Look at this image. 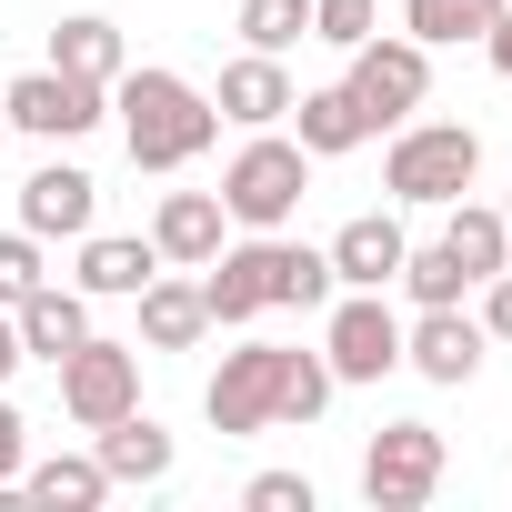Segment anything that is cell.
Returning <instances> with one entry per match:
<instances>
[{
	"label": "cell",
	"mask_w": 512,
	"mask_h": 512,
	"mask_svg": "<svg viewBox=\"0 0 512 512\" xmlns=\"http://www.w3.org/2000/svg\"><path fill=\"white\" fill-rule=\"evenodd\" d=\"M332 362L322 352H292V342H241L221 352V372L201 382V422L221 442H251V432H272V422H322L332 412Z\"/></svg>",
	"instance_id": "obj_1"
},
{
	"label": "cell",
	"mask_w": 512,
	"mask_h": 512,
	"mask_svg": "<svg viewBox=\"0 0 512 512\" xmlns=\"http://www.w3.org/2000/svg\"><path fill=\"white\" fill-rule=\"evenodd\" d=\"M111 121H121L131 171H191V161L221 141L211 91H201V81H181V71H161V61H141V71H121V81H111Z\"/></svg>",
	"instance_id": "obj_2"
},
{
	"label": "cell",
	"mask_w": 512,
	"mask_h": 512,
	"mask_svg": "<svg viewBox=\"0 0 512 512\" xmlns=\"http://www.w3.org/2000/svg\"><path fill=\"white\" fill-rule=\"evenodd\" d=\"M482 181V131L472 121H402L392 141H382V191L392 201H412V211H442V201H462Z\"/></svg>",
	"instance_id": "obj_3"
},
{
	"label": "cell",
	"mask_w": 512,
	"mask_h": 512,
	"mask_svg": "<svg viewBox=\"0 0 512 512\" xmlns=\"http://www.w3.org/2000/svg\"><path fill=\"white\" fill-rule=\"evenodd\" d=\"M302 191H312V151L292 131H241V151L221 161V211L241 231H292Z\"/></svg>",
	"instance_id": "obj_4"
},
{
	"label": "cell",
	"mask_w": 512,
	"mask_h": 512,
	"mask_svg": "<svg viewBox=\"0 0 512 512\" xmlns=\"http://www.w3.org/2000/svg\"><path fill=\"white\" fill-rule=\"evenodd\" d=\"M352 71H342V91H352V111H362V131L382 141V131H402L422 101H432V51L412 41V31H372V41H352L342 51Z\"/></svg>",
	"instance_id": "obj_5"
},
{
	"label": "cell",
	"mask_w": 512,
	"mask_h": 512,
	"mask_svg": "<svg viewBox=\"0 0 512 512\" xmlns=\"http://www.w3.org/2000/svg\"><path fill=\"white\" fill-rule=\"evenodd\" d=\"M322 362H332V382H392L402 372V312L382 292H332L322 302Z\"/></svg>",
	"instance_id": "obj_6"
},
{
	"label": "cell",
	"mask_w": 512,
	"mask_h": 512,
	"mask_svg": "<svg viewBox=\"0 0 512 512\" xmlns=\"http://www.w3.org/2000/svg\"><path fill=\"white\" fill-rule=\"evenodd\" d=\"M0 111H11V131H31V141H91L101 121H111V81H81V71H21L11 91H0Z\"/></svg>",
	"instance_id": "obj_7"
},
{
	"label": "cell",
	"mask_w": 512,
	"mask_h": 512,
	"mask_svg": "<svg viewBox=\"0 0 512 512\" xmlns=\"http://www.w3.org/2000/svg\"><path fill=\"white\" fill-rule=\"evenodd\" d=\"M51 372H61V412H71L81 432H101V422H121V412L141 402V342L91 332V342H71Z\"/></svg>",
	"instance_id": "obj_8"
},
{
	"label": "cell",
	"mask_w": 512,
	"mask_h": 512,
	"mask_svg": "<svg viewBox=\"0 0 512 512\" xmlns=\"http://www.w3.org/2000/svg\"><path fill=\"white\" fill-rule=\"evenodd\" d=\"M442 492V432L432 422H382L362 452V502L372 512H422Z\"/></svg>",
	"instance_id": "obj_9"
},
{
	"label": "cell",
	"mask_w": 512,
	"mask_h": 512,
	"mask_svg": "<svg viewBox=\"0 0 512 512\" xmlns=\"http://www.w3.org/2000/svg\"><path fill=\"white\" fill-rule=\"evenodd\" d=\"M482 352H492V332H482L462 302H432V312L402 322V372H422L432 392H462V382L482 372Z\"/></svg>",
	"instance_id": "obj_10"
},
{
	"label": "cell",
	"mask_w": 512,
	"mask_h": 512,
	"mask_svg": "<svg viewBox=\"0 0 512 512\" xmlns=\"http://www.w3.org/2000/svg\"><path fill=\"white\" fill-rule=\"evenodd\" d=\"M402 251H412V231H402L392 211H352V221L322 241V262H332L342 292H392V282H402Z\"/></svg>",
	"instance_id": "obj_11"
},
{
	"label": "cell",
	"mask_w": 512,
	"mask_h": 512,
	"mask_svg": "<svg viewBox=\"0 0 512 512\" xmlns=\"http://www.w3.org/2000/svg\"><path fill=\"white\" fill-rule=\"evenodd\" d=\"M101 221V181L81 171V161H41L31 181H21V231H41V241H81Z\"/></svg>",
	"instance_id": "obj_12"
},
{
	"label": "cell",
	"mask_w": 512,
	"mask_h": 512,
	"mask_svg": "<svg viewBox=\"0 0 512 512\" xmlns=\"http://www.w3.org/2000/svg\"><path fill=\"white\" fill-rule=\"evenodd\" d=\"M292 71H282V51H241V61H221V91H211V111L231 121V131H282V111H292Z\"/></svg>",
	"instance_id": "obj_13"
},
{
	"label": "cell",
	"mask_w": 512,
	"mask_h": 512,
	"mask_svg": "<svg viewBox=\"0 0 512 512\" xmlns=\"http://www.w3.org/2000/svg\"><path fill=\"white\" fill-rule=\"evenodd\" d=\"M221 241H231L221 191H161V211H151V251H161V272H201Z\"/></svg>",
	"instance_id": "obj_14"
},
{
	"label": "cell",
	"mask_w": 512,
	"mask_h": 512,
	"mask_svg": "<svg viewBox=\"0 0 512 512\" xmlns=\"http://www.w3.org/2000/svg\"><path fill=\"white\" fill-rule=\"evenodd\" d=\"M251 241H262V302H272V312H322V302L342 292L312 241H292V231H251Z\"/></svg>",
	"instance_id": "obj_15"
},
{
	"label": "cell",
	"mask_w": 512,
	"mask_h": 512,
	"mask_svg": "<svg viewBox=\"0 0 512 512\" xmlns=\"http://www.w3.org/2000/svg\"><path fill=\"white\" fill-rule=\"evenodd\" d=\"M201 302H211V332H251L272 302H262V241H221L201 262Z\"/></svg>",
	"instance_id": "obj_16"
},
{
	"label": "cell",
	"mask_w": 512,
	"mask_h": 512,
	"mask_svg": "<svg viewBox=\"0 0 512 512\" xmlns=\"http://www.w3.org/2000/svg\"><path fill=\"white\" fill-rule=\"evenodd\" d=\"M131 302H141V352H191V342L211 332V302H201V282H181V272H151Z\"/></svg>",
	"instance_id": "obj_17"
},
{
	"label": "cell",
	"mask_w": 512,
	"mask_h": 512,
	"mask_svg": "<svg viewBox=\"0 0 512 512\" xmlns=\"http://www.w3.org/2000/svg\"><path fill=\"white\" fill-rule=\"evenodd\" d=\"M91 452H101L111 492H121V482H171V462H181V452H171V432H161L141 402H131L121 422H101V432H91Z\"/></svg>",
	"instance_id": "obj_18"
},
{
	"label": "cell",
	"mask_w": 512,
	"mask_h": 512,
	"mask_svg": "<svg viewBox=\"0 0 512 512\" xmlns=\"http://www.w3.org/2000/svg\"><path fill=\"white\" fill-rule=\"evenodd\" d=\"M151 272H161L151 231H81V292L91 302H131Z\"/></svg>",
	"instance_id": "obj_19"
},
{
	"label": "cell",
	"mask_w": 512,
	"mask_h": 512,
	"mask_svg": "<svg viewBox=\"0 0 512 512\" xmlns=\"http://www.w3.org/2000/svg\"><path fill=\"white\" fill-rule=\"evenodd\" d=\"M11 322H21V362H61L71 342H91V292H81V282H71V292H61V282H41Z\"/></svg>",
	"instance_id": "obj_20"
},
{
	"label": "cell",
	"mask_w": 512,
	"mask_h": 512,
	"mask_svg": "<svg viewBox=\"0 0 512 512\" xmlns=\"http://www.w3.org/2000/svg\"><path fill=\"white\" fill-rule=\"evenodd\" d=\"M282 121H292V141H302L312 161H342V151H362V141H372L342 81H322V91H292V111H282Z\"/></svg>",
	"instance_id": "obj_21"
},
{
	"label": "cell",
	"mask_w": 512,
	"mask_h": 512,
	"mask_svg": "<svg viewBox=\"0 0 512 512\" xmlns=\"http://www.w3.org/2000/svg\"><path fill=\"white\" fill-rule=\"evenodd\" d=\"M442 251H452V262L472 272V292H482V282L512 262V231H502V211H482V201L462 191V201H442Z\"/></svg>",
	"instance_id": "obj_22"
},
{
	"label": "cell",
	"mask_w": 512,
	"mask_h": 512,
	"mask_svg": "<svg viewBox=\"0 0 512 512\" xmlns=\"http://www.w3.org/2000/svg\"><path fill=\"white\" fill-rule=\"evenodd\" d=\"M21 492L51 502V512H101L111 472H101V452H51V462H21Z\"/></svg>",
	"instance_id": "obj_23"
},
{
	"label": "cell",
	"mask_w": 512,
	"mask_h": 512,
	"mask_svg": "<svg viewBox=\"0 0 512 512\" xmlns=\"http://www.w3.org/2000/svg\"><path fill=\"white\" fill-rule=\"evenodd\" d=\"M51 71H81V81H121V71H131V51H121V21H101V11H71V21L51 31Z\"/></svg>",
	"instance_id": "obj_24"
},
{
	"label": "cell",
	"mask_w": 512,
	"mask_h": 512,
	"mask_svg": "<svg viewBox=\"0 0 512 512\" xmlns=\"http://www.w3.org/2000/svg\"><path fill=\"white\" fill-rule=\"evenodd\" d=\"M502 11H512V0H402V31H412L422 51H462V41H482Z\"/></svg>",
	"instance_id": "obj_25"
},
{
	"label": "cell",
	"mask_w": 512,
	"mask_h": 512,
	"mask_svg": "<svg viewBox=\"0 0 512 512\" xmlns=\"http://www.w3.org/2000/svg\"><path fill=\"white\" fill-rule=\"evenodd\" d=\"M402 292H412V312H432V302H462V292H472V272H462L452 251H442V231L402 251Z\"/></svg>",
	"instance_id": "obj_26"
},
{
	"label": "cell",
	"mask_w": 512,
	"mask_h": 512,
	"mask_svg": "<svg viewBox=\"0 0 512 512\" xmlns=\"http://www.w3.org/2000/svg\"><path fill=\"white\" fill-rule=\"evenodd\" d=\"M312 41V0H241V51H292Z\"/></svg>",
	"instance_id": "obj_27"
},
{
	"label": "cell",
	"mask_w": 512,
	"mask_h": 512,
	"mask_svg": "<svg viewBox=\"0 0 512 512\" xmlns=\"http://www.w3.org/2000/svg\"><path fill=\"white\" fill-rule=\"evenodd\" d=\"M41 282H51V251H41V231H0V312H21Z\"/></svg>",
	"instance_id": "obj_28"
},
{
	"label": "cell",
	"mask_w": 512,
	"mask_h": 512,
	"mask_svg": "<svg viewBox=\"0 0 512 512\" xmlns=\"http://www.w3.org/2000/svg\"><path fill=\"white\" fill-rule=\"evenodd\" d=\"M372 31H382V0H312V41L352 51V41H372Z\"/></svg>",
	"instance_id": "obj_29"
},
{
	"label": "cell",
	"mask_w": 512,
	"mask_h": 512,
	"mask_svg": "<svg viewBox=\"0 0 512 512\" xmlns=\"http://www.w3.org/2000/svg\"><path fill=\"white\" fill-rule=\"evenodd\" d=\"M241 502H251V512H312V472H251Z\"/></svg>",
	"instance_id": "obj_30"
},
{
	"label": "cell",
	"mask_w": 512,
	"mask_h": 512,
	"mask_svg": "<svg viewBox=\"0 0 512 512\" xmlns=\"http://www.w3.org/2000/svg\"><path fill=\"white\" fill-rule=\"evenodd\" d=\"M21 462H31V422H21L11 382H0V492H21Z\"/></svg>",
	"instance_id": "obj_31"
},
{
	"label": "cell",
	"mask_w": 512,
	"mask_h": 512,
	"mask_svg": "<svg viewBox=\"0 0 512 512\" xmlns=\"http://www.w3.org/2000/svg\"><path fill=\"white\" fill-rule=\"evenodd\" d=\"M472 322H482L492 342H512V262H502V272L482 282V312H472Z\"/></svg>",
	"instance_id": "obj_32"
},
{
	"label": "cell",
	"mask_w": 512,
	"mask_h": 512,
	"mask_svg": "<svg viewBox=\"0 0 512 512\" xmlns=\"http://www.w3.org/2000/svg\"><path fill=\"white\" fill-rule=\"evenodd\" d=\"M482 51H492V71H502V81H512V11H502V21H492V31H482Z\"/></svg>",
	"instance_id": "obj_33"
},
{
	"label": "cell",
	"mask_w": 512,
	"mask_h": 512,
	"mask_svg": "<svg viewBox=\"0 0 512 512\" xmlns=\"http://www.w3.org/2000/svg\"><path fill=\"white\" fill-rule=\"evenodd\" d=\"M11 372H21V322L0 312V382H11Z\"/></svg>",
	"instance_id": "obj_34"
},
{
	"label": "cell",
	"mask_w": 512,
	"mask_h": 512,
	"mask_svg": "<svg viewBox=\"0 0 512 512\" xmlns=\"http://www.w3.org/2000/svg\"><path fill=\"white\" fill-rule=\"evenodd\" d=\"M502 231H512V191H502Z\"/></svg>",
	"instance_id": "obj_35"
},
{
	"label": "cell",
	"mask_w": 512,
	"mask_h": 512,
	"mask_svg": "<svg viewBox=\"0 0 512 512\" xmlns=\"http://www.w3.org/2000/svg\"><path fill=\"white\" fill-rule=\"evenodd\" d=\"M0 141H11V111H0Z\"/></svg>",
	"instance_id": "obj_36"
}]
</instances>
